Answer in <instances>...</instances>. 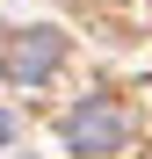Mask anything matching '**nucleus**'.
I'll list each match as a JSON object with an SVG mask.
<instances>
[{
	"instance_id": "nucleus-1",
	"label": "nucleus",
	"mask_w": 152,
	"mask_h": 159,
	"mask_svg": "<svg viewBox=\"0 0 152 159\" xmlns=\"http://www.w3.org/2000/svg\"><path fill=\"white\" fill-rule=\"evenodd\" d=\"M72 145H80V159H109V152H123V109L87 101V109L72 116Z\"/></svg>"
},
{
	"instance_id": "nucleus-2",
	"label": "nucleus",
	"mask_w": 152,
	"mask_h": 159,
	"mask_svg": "<svg viewBox=\"0 0 152 159\" xmlns=\"http://www.w3.org/2000/svg\"><path fill=\"white\" fill-rule=\"evenodd\" d=\"M51 65H58V43H51V36H36V43L15 51V72H22V80H36V72H51Z\"/></svg>"
}]
</instances>
